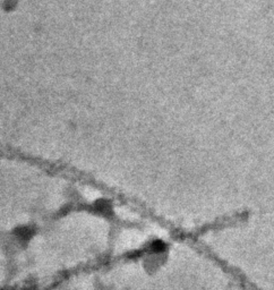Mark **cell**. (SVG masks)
<instances>
[{"mask_svg":"<svg viewBox=\"0 0 274 290\" xmlns=\"http://www.w3.org/2000/svg\"><path fill=\"white\" fill-rule=\"evenodd\" d=\"M17 6V1L16 0H3L2 2V9L5 11H10L16 9Z\"/></svg>","mask_w":274,"mask_h":290,"instance_id":"cell-1","label":"cell"}]
</instances>
